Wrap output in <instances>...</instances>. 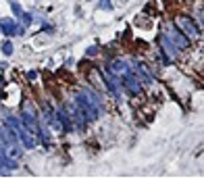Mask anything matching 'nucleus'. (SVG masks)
Segmentation results:
<instances>
[{
    "instance_id": "obj_1",
    "label": "nucleus",
    "mask_w": 204,
    "mask_h": 179,
    "mask_svg": "<svg viewBox=\"0 0 204 179\" xmlns=\"http://www.w3.org/2000/svg\"><path fill=\"white\" fill-rule=\"evenodd\" d=\"M177 27H179L181 34H185L188 38H192V40H196L198 35H200L198 25L190 19V17H185V15H179V17H177Z\"/></svg>"
},
{
    "instance_id": "obj_2",
    "label": "nucleus",
    "mask_w": 204,
    "mask_h": 179,
    "mask_svg": "<svg viewBox=\"0 0 204 179\" xmlns=\"http://www.w3.org/2000/svg\"><path fill=\"white\" fill-rule=\"evenodd\" d=\"M167 38H169V42H173V44H175V48H177V50H185L188 46H190V40H188V35L181 34L179 29H171Z\"/></svg>"
},
{
    "instance_id": "obj_3",
    "label": "nucleus",
    "mask_w": 204,
    "mask_h": 179,
    "mask_svg": "<svg viewBox=\"0 0 204 179\" xmlns=\"http://www.w3.org/2000/svg\"><path fill=\"white\" fill-rule=\"evenodd\" d=\"M102 77L106 79L108 88L113 90V92H119V81H117V77H113V75H111V71H102Z\"/></svg>"
},
{
    "instance_id": "obj_4",
    "label": "nucleus",
    "mask_w": 204,
    "mask_h": 179,
    "mask_svg": "<svg viewBox=\"0 0 204 179\" xmlns=\"http://www.w3.org/2000/svg\"><path fill=\"white\" fill-rule=\"evenodd\" d=\"M8 21L11 19H2L0 21V27H2V31H4V34H15V23H8Z\"/></svg>"
},
{
    "instance_id": "obj_5",
    "label": "nucleus",
    "mask_w": 204,
    "mask_h": 179,
    "mask_svg": "<svg viewBox=\"0 0 204 179\" xmlns=\"http://www.w3.org/2000/svg\"><path fill=\"white\" fill-rule=\"evenodd\" d=\"M2 50H4V52H7V54H11V52H13V46H11V44H4V46H2Z\"/></svg>"
}]
</instances>
